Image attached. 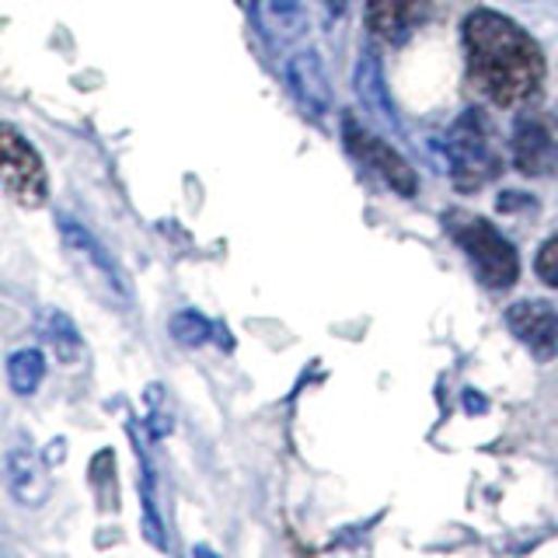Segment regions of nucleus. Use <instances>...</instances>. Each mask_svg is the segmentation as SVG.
I'll return each mask as SVG.
<instances>
[{"instance_id":"f3484780","label":"nucleus","mask_w":558,"mask_h":558,"mask_svg":"<svg viewBox=\"0 0 558 558\" xmlns=\"http://www.w3.org/2000/svg\"><path fill=\"white\" fill-rule=\"evenodd\" d=\"M534 272H537L541 283L558 287V234H555V238H548V241L537 248V258H534Z\"/></svg>"},{"instance_id":"7ed1b4c3","label":"nucleus","mask_w":558,"mask_h":558,"mask_svg":"<svg viewBox=\"0 0 558 558\" xmlns=\"http://www.w3.org/2000/svg\"><path fill=\"white\" fill-rule=\"evenodd\" d=\"M447 165L453 185L464 192L493 182L502 171V157L496 150L493 130H488L482 112L468 109L461 119H453V126L447 133Z\"/></svg>"},{"instance_id":"f8f14e48","label":"nucleus","mask_w":558,"mask_h":558,"mask_svg":"<svg viewBox=\"0 0 558 558\" xmlns=\"http://www.w3.org/2000/svg\"><path fill=\"white\" fill-rule=\"evenodd\" d=\"M4 485L22 506H43L49 499V475L43 461L25 447H11L4 458Z\"/></svg>"},{"instance_id":"a211bd4d","label":"nucleus","mask_w":558,"mask_h":558,"mask_svg":"<svg viewBox=\"0 0 558 558\" xmlns=\"http://www.w3.org/2000/svg\"><path fill=\"white\" fill-rule=\"evenodd\" d=\"M325 4H328L331 11H345V4H349V0H325Z\"/></svg>"},{"instance_id":"f03ea898","label":"nucleus","mask_w":558,"mask_h":558,"mask_svg":"<svg viewBox=\"0 0 558 558\" xmlns=\"http://www.w3.org/2000/svg\"><path fill=\"white\" fill-rule=\"evenodd\" d=\"M444 227L461 244V252L468 255V262L475 266L478 279L488 290H506L517 283L520 276L517 248L496 231V223H488L478 214H468V209H447Z\"/></svg>"},{"instance_id":"0eeeda50","label":"nucleus","mask_w":558,"mask_h":558,"mask_svg":"<svg viewBox=\"0 0 558 558\" xmlns=\"http://www.w3.org/2000/svg\"><path fill=\"white\" fill-rule=\"evenodd\" d=\"M513 165L520 174H531V179H545V174L558 168V133L545 116L537 112L517 116Z\"/></svg>"},{"instance_id":"2eb2a0df","label":"nucleus","mask_w":558,"mask_h":558,"mask_svg":"<svg viewBox=\"0 0 558 558\" xmlns=\"http://www.w3.org/2000/svg\"><path fill=\"white\" fill-rule=\"evenodd\" d=\"M46 377V356L39 349H17L8 360V380H11V391L14 395H35L39 384Z\"/></svg>"},{"instance_id":"f257e3e1","label":"nucleus","mask_w":558,"mask_h":558,"mask_svg":"<svg viewBox=\"0 0 558 558\" xmlns=\"http://www.w3.org/2000/svg\"><path fill=\"white\" fill-rule=\"evenodd\" d=\"M468 74L496 105L527 101L545 77L537 43L499 11H475L464 22Z\"/></svg>"},{"instance_id":"9b49d317","label":"nucleus","mask_w":558,"mask_h":558,"mask_svg":"<svg viewBox=\"0 0 558 558\" xmlns=\"http://www.w3.org/2000/svg\"><path fill=\"white\" fill-rule=\"evenodd\" d=\"M287 81L293 98L304 105L311 116H325L331 109V84L318 52H296L287 63Z\"/></svg>"},{"instance_id":"39448f33","label":"nucleus","mask_w":558,"mask_h":558,"mask_svg":"<svg viewBox=\"0 0 558 558\" xmlns=\"http://www.w3.org/2000/svg\"><path fill=\"white\" fill-rule=\"evenodd\" d=\"M0 185L25 206H43L49 196V179L39 150L8 119H0Z\"/></svg>"},{"instance_id":"423d86ee","label":"nucleus","mask_w":558,"mask_h":558,"mask_svg":"<svg viewBox=\"0 0 558 558\" xmlns=\"http://www.w3.org/2000/svg\"><path fill=\"white\" fill-rule=\"evenodd\" d=\"M342 140H345L349 154H353L360 165L371 168L374 174H380V179L388 182V185L398 192V196H405V199L415 196L418 179H415L412 165H409L405 157H401L384 136H377V133H371V130H363L353 112H345V116H342Z\"/></svg>"},{"instance_id":"1a4fd4ad","label":"nucleus","mask_w":558,"mask_h":558,"mask_svg":"<svg viewBox=\"0 0 558 558\" xmlns=\"http://www.w3.org/2000/svg\"><path fill=\"white\" fill-rule=\"evenodd\" d=\"M248 14L255 32L272 49H287L307 35V11L301 0H252Z\"/></svg>"},{"instance_id":"dca6fc26","label":"nucleus","mask_w":558,"mask_h":558,"mask_svg":"<svg viewBox=\"0 0 558 558\" xmlns=\"http://www.w3.org/2000/svg\"><path fill=\"white\" fill-rule=\"evenodd\" d=\"M168 328H171L174 342H182V345H206L217 331V325L209 318H203L199 311H179Z\"/></svg>"},{"instance_id":"ddd939ff","label":"nucleus","mask_w":558,"mask_h":558,"mask_svg":"<svg viewBox=\"0 0 558 558\" xmlns=\"http://www.w3.org/2000/svg\"><path fill=\"white\" fill-rule=\"evenodd\" d=\"M353 84H356V95H360L366 112H371L377 122H384L388 130H401L398 112H395V101H391V92H388V84H384L380 63H377L374 52H363V57H360Z\"/></svg>"},{"instance_id":"6e6552de","label":"nucleus","mask_w":558,"mask_h":558,"mask_svg":"<svg viewBox=\"0 0 558 558\" xmlns=\"http://www.w3.org/2000/svg\"><path fill=\"white\" fill-rule=\"evenodd\" d=\"M506 325L537 360L558 356V307L545 301H517L506 311Z\"/></svg>"},{"instance_id":"9d476101","label":"nucleus","mask_w":558,"mask_h":558,"mask_svg":"<svg viewBox=\"0 0 558 558\" xmlns=\"http://www.w3.org/2000/svg\"><path fill=\"white\" fill-rule=\"evenodd\" d=\"M429 8V0H371L366 4V25L377 39L401 46L426 25Z\"/></svg>"},{"instance_id":"4468645a","label":"nucleus","mask_w":558,"mask_h":558,"mask_svg":"<svg viewBox=\"0 0 558 558\" xmlns=\"http://www.w3.org/2000/svg\"><path fill=\"white\" fill-rule=\"evenodd\" d=\"M43 339L52 345V353H57V360L66 363V366H74V363L81 360V353H84V342H81L77 325L70 322L63 311H57V307H49V311L43 314Z\"/></svg>"},{"instance_id":"20e7f679","label":"nucleus","mask_w":558,"mask_h":558,"mask_svg":"<svg viewBox=\"0 0 558 558\" xmlns=\"http://www.w3.org/2000/svg\"><path fill=\"white\" fill-rule=\"evenodd\" d=\"M60 227V238H63V248L70 255V262L77 266V272L87 279V287H95L105 301H116V304H126L130 301V287H126V276L116 266L112 252L87 231L84 223H77L74 217L60 214L57 217Z\"/></svg>"}]
</instances>
